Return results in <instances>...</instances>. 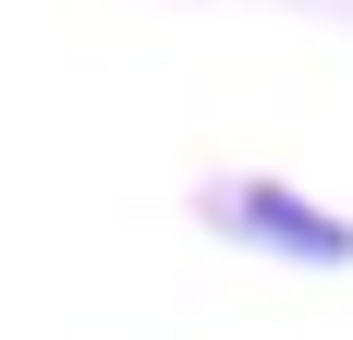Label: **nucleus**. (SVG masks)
I'll list each match as a JSON object with an SVG mask.
<instances>
[{"mask_svg":"<svg viewBox=\"0 0 353 340\" xmlns=\"http://www.w3.org/2000/svg\"><path fill=\"white\" fill-rule=\"evenodd\" d=\"M208 219L232 243H256V255H292V268H341V255H353V231L329 219V206H305L292 182H219Z\"/></svg>","mask_w":353,"mask_h":340,"instance_id":"obj_1","label":"nucleus"}]
</instances>
